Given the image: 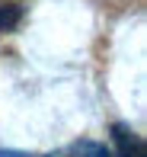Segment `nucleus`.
I'll use <instances>...</instances> for the list:
<instances>
[{
	"instance_id": "obj_2",
	"label": "nucleus",
	"mask_w": 147,
	"mask_h": 157,
	"mask_svg": "<svg viewBox=\"0 0 147 157\" xmlns=\"http://www.w3.org/2000/svg\"><path fill=\"white\" fill-rule=\"evenodd\" d=\"M48 157H109V151L102 144H96V141H77V144L64 147L58 154H48Z\"/></svg>"
},
{
	"instance_id": "obj_3",
	"label": "nucleus",
	"mask_w": 147,
	"mask_h": 157,
	"mask_svg": "<svg viewBox=\"0 0 147 157\" xmlns=\"http://www.w3.org/2000/svg\"><path fill=\"white\" fill-rule=\"evenodd\" d=\"M19 19H23V6L16 3H0V29L3 32H13L19 26Z\"/></svg>"
},
{
	"instance_id": "obj_1",
	"label": "nucleus",
	"mask_w": 147,
	"mask_h": 157,
	"mask_svg": "<svg viewBox=\"0 0 147 157\" xmlns=\"http://www.w3.org/2000/svg\"><path fill=\"white\" fill-rule=\"evenodd\" d=\"M112 147H115V157H147L144 138L128 125H112Z\"/></svg>"
}]
</instances>
